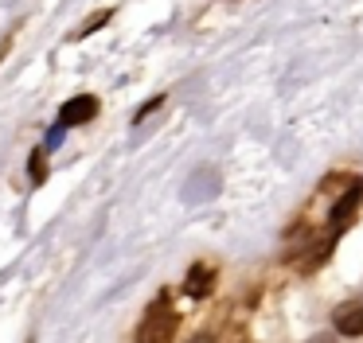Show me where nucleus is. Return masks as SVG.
<instances>
[{"mask_svg":"<svg viewBox=\"0 0 363 343\" xmlns=\"http://www.w3.org/2000/svg\"><path fill=\"white\" fill-rule=\"evenodd\" d=\"M359 199H363V184L359 179H355L352 187H347L344 195H340L336 199V207H332V238H336V234H344L347 226H352V218H355V207H359Z\"/></svg>","mask_w":363,"mask_h":343,"instance_id":"f03ea898","label":"nucleus"},{"mask_svg":"<svg viewBox=\"0 0 363 343\" xmlns=\"http://www.w3.org/2000/svg\"><path fill=\"white\" fill-rule=\"evenodd\" d=\"M191 343H215V339H211V335H196Z\"/></svg>","mask_w":363,"mask_h":343,"instance_id":"1a4fd4ad","label":"nucleus"},{"mask_svg":"<svg viewBox=\"0 0 363 343\" xmlns=\"http://www.w3.org/2000/svg\"><path fill=\"white\" fill-rule=\"evenodd\" d=\"M172 332H176V312L168 300H157L145 316L141 332H137V343H172Z\"/></svg>","mask_w":363,"mask_h":343,"instance_id":"f257e3e1","label":"nucleus"},{"mask_svg":"<svg viewBox=\"0 0 363 343\" xmlns=\"http://www.w3.org/2000/svg\"><path fill=\"white\" fill-rule=\"evenodd\" d=\"M106 20H110V12H98V16H90V20H86V23H82V28H79V31H74V35H71V39H86V35H90V31H94V28H102V23H106Z\"/></svg>","mask_w":363,"mask_h":343,"instance_id":"423d86ee","label":"nucleus"},{"mask_svg":"<svg viewBox=\"0 0 363 343\" xmlns=\"http://www.w3.org/2000/svg\"><path fill=\"white\" fill-rule=\"evenodd\" d=\"M98 117V98L94 94H79L74 101H67L63 109H59V125L63 129H71V125H86Z\"/></svg>","mask_w":363,"mask_h":343,"instance_id":"7ed1b4c3","label":"nucleus"},{"mask_svg":"<svg viewBox=\"0 0 363 343\" xmlns=\"http://www.w3.org/2000/svg\"><path fill=\"white\" fill-rule=\"evenodd\" d=\"M332 320H336L340 335H363V304H355V300L340 304V308L332 312Z\"/></svg>","mask_w":363,"mask_h":343,"instance_id":"20e7f679","label":"nucleus"},{"mask_svg":"<svg viewBox=\"0 0 363 343\" xmlns=\"http://www.w3.org/2000/svg\"><path fill=\"white\" fill-rule=\"evenodd\" d=\"M188 296H196V300H203V296H211V288H215V269L211 265H191L188 269Z\"/></svg>","mask_w":363,"mask_h":343,"instance_id":"39448f33","label":"nucleus"},{"mask_svg":"<svg viewBox=\"0 0 363 343\" xmlns=\"http://www.w3.org/2000/svg\"><path fill=\"white\" fill-rule=\"evenodd\" d=\"M43 156H48V152H43V148H35V152H32V164H28V168H32V179H35V184L48 176V164H43Z\"/></svg>","mask_w":363,"mask_h":343,"instance_id":"0eeeda50","label":"nucleus"},{"mask_svg":"<svg viewBox=\"0 0 363 343\" xmlns=\"http://www.w3.org/2000/svg\"><path fill=\"white\" fill-rule=\"evenodd\" d=\"M308 343H336V339H332V335H313Z\"/></svg>","mask_w":363,"mask_h":343,"instance_id":"6e6552de","label":"nucleus"}]
</instances>
